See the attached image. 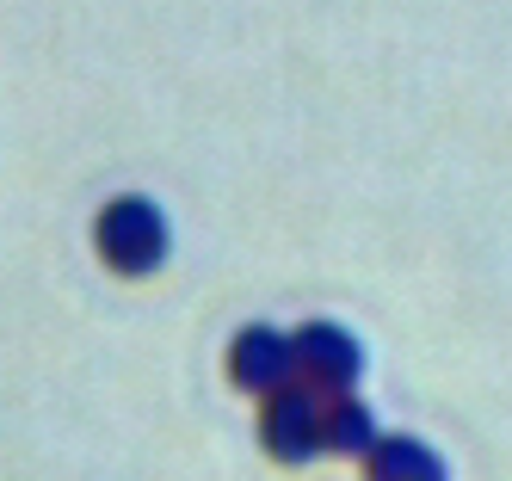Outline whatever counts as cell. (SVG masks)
Segmentation results:
<instances>
[{
  "label": "cell",
  "instance_id": "obj_1",
  "mask_svg": "<svg viewBox=\"0 0 512 481\" xmlns=\"http://www.w3.org/2000/svg\"><path fill=\"white\" fill-rule=\"evenodd\" d=\"M105 266H118L124 278H142L167 259V216L149 198H112L99 210V229H93Z\"/></svg>",
  "mask_w": 512,
  "mask_h": 481
},
{
  "label": "cell",
  "instance_id": "obj_2",
  "mask_svg": "<svg viewBox=\"0 0 512 481\" xmlns=\"http://www.w3.org/2000/svg\"><path fill=\"white\" fill-rule=\"evenodd\" d=\"M260 438L278 463H309L315 451H327V395L315 389H272L266 414H260Z\"/></svg>",
  "mask_w": 512,
  "mask_h": 481
},
{
  "label": "cell",
  "instance_id": "obj_3",
  "mask_svg": "<svg viewBox=\"0 0 512 481\" xmlns=\"http://www.w3.org/2000/svg\"><path fill=\"white\" fill-rule=\"evenodd\" d=\"M290 352H297V383L315 389V395H346L358 383V370H364V352L346 327H303L297 340H290Z\"/></svg>",
  "mask_w": 512,
  "mask_h": 481
},
{
  "label": "cell",
  "instance_id": "obj_4",
  "mask_svg": "<svg viewBox=\"0 0 512 481\" xmlns=\"http://www.w3.org/2000/svg\"><path fill=\"white\" fill-rule=\"evenodd\" d=\"M229 377H235V389L272 395V389H284L290 377H297V352H290V340L278 327H247L229 346Z\"/></svg>",
  "mask_w": 512,
  "mask_h": 481
},
{
  "label": "cell",
  "instance_id": "obj_5",
  "mask_svg": "<svg viewBox=\"0 0 512 481\" xmlns=\"http://www.w3.org/2000/svg\"><path fill=\"white\" fill-rule=\"evenodd\" d=\"M364 475L371 481H445V463L420 438H377L364 451Z\"/></svg>",
  "mask_w": 512,
  "mask_h": 481
},
{
  "label": "cell",
  "instance_id": "obj_6",
  "mask_svg": "<svg viewBox=\"0 0 512 481\" xmlns=\"http://www.w3.org/2000/svg\"><path fill=\"white\" fill-rule=\"evenodd\" d=\"M371 444H377V420H371V407L352 401V395H327V451L364 457Z\"/></svg>",
  "mask_w": 512,
  "mask_h": 481
}]
</instances>
